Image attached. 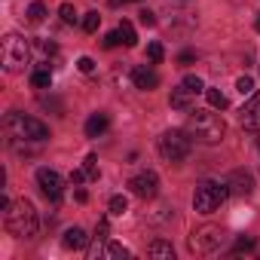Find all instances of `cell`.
Returning a JSON list of instances; mask_svg holds the SVG:
<instances>
[{
	"label": "cell",
	"instance_id": "cell-22",
	"mask_svg": "<svg viewBox=\"0 0 260 260\" xmlns=\"http://www.w3.org/2000/svg\"><path fill=\"white\" fill-rule=\"evenodd\" d=\"M242 125H245V128H260V104H257L254 110L242 113Z\"/></svg>",
	"mask_w": 260,
	"mask_h": 260
},
{
	"label": "cell",
	"instance_id": "cell-23",
	"mask_svg": "<svg viewBox=\"0 0 260 260\" xmlns=\"http://www.w3.org/2000/svg\"><path fill=\"white\" fill-rule=\"evenodd\" d=\"M98 25H101V16H98V13H86V19H83V31H86V34H95Z\"/></svg>",
	"mask_w": 260,
	"mask_h": 260
},
{
	"label": "cell",
	"instance_id": "cell-11",
	"mask_svg": "<svg viewBox=\"0 0 260 260\" xmlns=\"http://www.w3.org/2000/svg\"><path fill=\"white\" fill-rule=\"evenodd\" d=\"M107 125H110V116H107L104 110L92 113V116L86 119V138H98V135H104V132H107Z\"/></svg>",
	"mask_w": 260,
	"mask_h": 260
},
{
	"label": "cell",
	"instance_id": "cell-13",
	"mask_svg": "<svg viewBox=\"0 0 260 260\" xmlns=\"http://www.w3.org/2000/svg\"><path fill=\"white\" fill-rule=\"evenodd\" d=\"M64 245H68V248H74V251H80V248H86V245H89V236H86L80 226H71V230H64Z\"/></svg>",
	"mask_w": 260,
	"mask_h": 260
},
{
	"label": "cell",
	"instance_id": "cell-3",
	"mask_svg": "<svg viewBox=\"0 0 260 260\" xmlns=\"http://www.w3.org/2000/svg\"><path fill=\"white\" fill-rule=\"evenodd\" d=\"M7 135L13 141H34V144H40V141L49 138V125L34 119V116H25V113L13 110V113H7Z\"/></svg>",
	"mask_w": 260,
	"mask_h": 260
},
{
	"label": "cell",
	"instance_id": "cell-34",
	"mask_svg": "<svg viewBox=\"0 0 260 260\" xmlns=\"http://www.w3.org/2000/svg\"><path fill=\"white\" fill-rule=\"evenodd\" d=\"M178 61H181V64H193V61H196V52H193V49H184V52L178 55Z\"/></svg>",
	"mask_w": 260,
	"mask_h": 260
},
{
	"label": "cell",
	"instance_id": "cell-25",
	"mask_svg": "<svg viewBox=\"0 0 260 260\" xmlns=\"http://www.w3.org/2000/svg\"><path fill=\"white\" fill-rule=\"evenodd\" d=\"M58 16H61L64 25H74V22H77V10H74L71 4H61V7H58Z\"/></svg>",
	"mask_w": 260,
	"mask_h": 260
},
{
	"label": "cell",
	"instance_id": "cell-28",
	"mask_svg": "<svg viewBox=\"0 0 260 260\" xmlns=\"http://www.w3.org/2000/svg\"><path fill=\"white\" fill-rule=\"evenodd\" d=\"M104 257H128V248H122V245H116V242H110L104 251H101Z\"/></svg>",
	"mask_w": 260,
	"mask_h": 260
},
{
	"label": "cell",
	"instance_id": "cell-7",
	"mask_svg": "<svg viewBox=\"0 0 260 260\" xmlns=\"http://www.w3.org/2000/svg\"><path fill=\"white\" fill-rule=\"evenodd\" d=\"M37 184H40V190H43V196H46L49 202H58L61 193H64V181H61V175L52 172V169H40V172H37Z\"/></svg>",
	"mask_w": 260,
	"mask_h": 260
},
{
	"label": "cell",
	"instance_id": "cell-26",
	"mask_svg": "<svg viewBox=\"0 0 260 260\" xmlns=\"http://www.w3.org/2000/svg\"><path fill=\"white\" fill-rule=\"evenodd\" d=\"M147 58H150L153 64H159V61L166 58V49H162V43H150V46H147Z\"/></svg>",
	"mask_w": 260,
	"mask_h": 260
},
{
	"label": "cell",
	"instance_id": "cell-18",
	"mask_svg": "<svg viewBox=\"0 0 260 260\" xmlns=\"http://www.w3.org/2000/svg\"><path fill=\"white\" fill-rule=\"evenodd\" d=\"M205 98H208V104H211L214 110H223V107H226V95H223L220 89H205Z\"/></svg>",
	"mask_w": 260,
	"mask_h": 260
},
{
	"label": "cell",
	"instance_id": "cell-4",
	"mask_svg": "<svg viewBox=\"0 0 260 260\" xmlns=\"http://www.w3.org/2000/svg\"><path fill=\"white\" fill-rule=\"evenodd\" d=\"M28 58H31V46H28L25 37L7 34L4 40H0V61H4V71L16 74V71H22L28 64Z\"/></svg>",
	"mask_w": 260,
	"mask_h": 260
},
{
	"label": "cell",
	"instance_id": "cell-32",
	"mask_svg": "<svg viewBox=\"0 0 260 260\" xmlns=\"http://www.w3.org/2000/svg\"><path fill=\"white\" fill-rule=\"evenodd\" d=\"M77 68H80V71H83V74H92V71H95V61H92V58H89V55H83V58H80V61H77Z\"/></svg>",
	"mask_w": 260,
	"mask_h": 260
},
{
	"label": "cell",
	"instance_id": "cell-19",
	"mask_svg": "<svg viewBox=\"0 0 260 260\" xmlns=\"http://www.w3.org/2000/svg\"><path fill=\"white\" fill-rule=\"evenodd\" d=\"M46 19V7L40 4V0H34V4L28 7V22H34V25H40Z\"/></svg>",
	"mask_w": 260,
	"mask_h": 260
},
{
	"label": "cell",
	"instance_id": "cell-20",
	"mask_svg": "<svg viewBox=\"0 0 260 260\" xmlns=\"http://www.w3.org/2000/svg\"><path fill=\"white\" fill-rule=\"evenodd\" d=\"M236 89H239V95H242V98H251V95H254V92H257V89H254V80H251V77H248V74H245V77H239V80H236Z\"/></svg>",
	"mask_w": 260,
	"mask_h": 260
},
{
	"label": "cell",
	"instance_id": "cell-27",
	"mask_svg": "<svg viewBox=\"0 0 260 260\" xmlns=\"http://www.w3.org/2000/svg\"><path fill=\"white\" fill-rule=\"evenodd\" d=\"M125 208H128V202H125V196H113L110 199V214H125Z\"/></svg>",
	"mask_w": 260,
	"mask_h": 260
},
{
	"label": "cell",
	"instance_id": "cell-14",
	"mask_svg": "<svg viewBox=\"0 0 260 260\" xmlns=\"http://www.w3.org/2000/svg\"><path fill=\"white\" fill-rule=\"evenodd\" d=\"M172 107L175 110H190V92L184 89V86H178V89H172Z\"/></svg>",
	"mask_w": 260,
	"mask_h": 260
},
{
	"label": "cell",
	"instance_id": "cell-5",
	"mask_svg": "<svg viewBox=\"0 0 260 260\" xmlns=\"http://www.w3.org/2000/svg\"><path fill=\"white\" fill-rule=\"evenodd\" d=\"M230 196V184H217V181H202L193 193V208L202 214H211L214 208H220Z\"/></svg>",
	"mask_w": 260,
	"mask_h": 260
},
{
	"label": "cell",
	"instance_id": "cell-10",
	"mask_svg": "<svg viewBox=\"0 0 260 260\" xmlns=\"http://www.w3.org/2000/svg\"><path fill=\"white\" fill-rule=\"evenodd\" d=\"M132 83H135V89L150 92V89H156V86H159V74H156L153 68L138 64V68H132Z\"/></svg>",
	"mask_w": 260,
	"mask_h": 260
},
{
	"label": "cell",
	"instance_id": "cell-9",
	"mask_svg": "<svg viewBox=\"0 0 260 260\" xmlns=\"http://www.w3.org/2000/svg\"><path fill=\"white\" fill-rule=\"evenodd\" d=\"M190 245H193V251H214V248L220 245V230H214V226H205V230L193 233Z\"/></svg>",
	"mask_w": 260,
	"mask_h": 260
},
{
	"label": "cell",
	"instance_id": "cell-30",
	"mask_svg": "<svg viewBox=\"0 0 260 260\" xmlns=\"http://www.w3.org/2000/svg\"><path fill=\"white\" fill-rule=\"evenodd\" d=\"M119 43H122L119 31H110V34H104V49H113V46H119Z\"/></svg>",
	"mask_w": 260,
	"mask_h": 260
},
{
	"label": "cell",
	"instance_id": "cell-1",
	"mask_svg": "<svg viewBox=\"0 0 260 260\" xmlns=\"http://www.w3.org/2000/svg\"><path fill=\"white\" fill-rule=\"evenodd\" d=\"M4 223H7V230H10L16 239H34V236H37V230H40L37 208H34L28 199L13 202V205L4 211Z\"/></svg>",
	"mask_w": 260,
	"mask_h": 260
},
{
	"label": "cell",
	"instance_id": "cell-15",
	"mask_svg": "<svg viewBox=\"0 0 260 260\" xmlns=\"http://www.w3.org/2000/svg\"><path fill=\"white\" fill-rule=\"evenodd\" d=\"M147 254H150V257H166V260H172V257H175V248L159 239V242H153V245L147 248Z\"/></svg>",
	"mask_w": 260,
	"mask_h": 260
},
{
	"label": "cell",
	"instance_id": "cell-29",
	"mask_svg": "<svg viewBox=\"0 0 260 260\" xmlns=\"http://www.w3.org/2000/svg\"><path fill=\"white\" fill-rule=\"evenodd\" d=\"M83 169H86V175L95 181V178H98V156H86V166H83Z\"/></svg>",
	"mask_w": 260,
	"mask_h": 260
},
{
	"label": "cell",
	"instance_id": "cell-21",
	"mask_svg": "<svg viewBox=\"0 0 260 260\" xmlns=\"http://www.w3.org/2000/svg\"><path fill=\"white\" fill-rule=\"evenodd\" d=\"M181 86H184L190 95H199V92H205V83H202L199 77H193V74H190V77H184V83H181Z\"/></svg>",
	"mask_w": 260,
	"mask_h": 260
},
{
	"label": "cell",
	"instance_id": "cell-17",
	"mask_svg": "<svg viewBox=\"0 0 260 260\" xmlns=\"http://www.w3.org/2000/svg\"><path fill=\"white\" fill-rule=\"evenodd\" d=\"M119 37H122V43L125 46H135L138 43V34H135V28H132V22H119Z\"/></svg>",
	"mask_w": 260,
	"mask_h": 260
},
{
	"label": "cell",
	"instance_id": "cell-36",
	"mask_svg": "<svg viewBox=\"0 0 260 260\" xmlns=\"http://www.w3.org/2000/svg\"><path fill=\"white\" fill-rule=\"evenodd\" d=\"M254 28H257V31H260V13H257V19H254Z\"/></svg>",
	"mask_w": 260,
	"mask_h": 260
},
{
	"label": "cell",
	"instance_id": "cell-16",
	"mask_svg": "<svg viewBox=\"0 0 260 260\" xmlns=\"http://www.w3.org/2000/svg\"><path fill=\"white\" fill-rule=\"evenodd\" d=\"M31 86H34V89H49V86H52V74H49L46 68L34 71V74H31Z\"/></svg>",
	"mask_w": 260,
	"mask_h": 260
},
{
	"label": "cell",
	"instance_id": "cell-2",
	"mask_svg": "<svg viewBox=\"0 0 260 260\" xmlns=\"http://www.w3.org/2000/svg\"><path fill=\"white\" fill-rule=\"evenodd\" d=\"M223 119L211 110H190V119H187V132L190 138L202 141V144H217L223 138Z\"/></svg>",
	"mask_w": 260,
	"mask_h": 260
},
{
	"label": "cell",
	"instance_id": "cell-6",
	"mask_svg": "<svg viewBox=\"0 0 260 260\" xmlns=\"http://www.w3.org/2000/svg\"><path fill=\"white\" fill-rule=\"evenodd\" d=\"M190 147H193V138L190 132H178V128H172V132H166L159 138V153L169 159V162H184L190 156Z\"/></svg>",
	"mask_w": 260,
	"mask_h": 260
},
{
	"label": "cell",
	"instance_id": "cell-31",
	"mask_svg": "<svg viewBox=\"0 0 260 260\" xmlns=\"http://www.w3.org/2000/svg\"><path fill=\"white\" fill-rule=\"evenodd\" d=\"M138 22H141L144 28H153V25H156V19H153L150 10H141V13H138Z\"/></svg>",
	"mask_w": 260,
	"mask_h": 260
},
{
	"label": "cell",
	"instance_id": "cell-35",
	"mask_svg": "<svg viewBox=\"0 0 260 260\" xmlns=\"http://www.w3.org/2000/svg\"><path fill=\"white\" fill-rule=\"evenodd\" d=\"M89 175H86V169H77V172H71V184H83Z\"/></svg>",
	"mask_w": 260,
	"mask_h": 260
},
{
	"label": "cell",
	"instance_id": "cell-12",
	"mask_svg": "<svg viewBox=\"0 0 260 260\" xmlns=\"http://www.w3.org/2000/svg\"><path fill=\"white\" fill-rule=\"evenodd\" d=\"M226 184H230V193H239V196H248L254 190V178L248 172H233Z\"/></svg>",
	"mask_w": 260,
	"mask_h": 260
},
{
	"label": "cell",
	"instance_id": "cell-33",
	"mask_svg": "<svg viewBox=\"0 0 260 260\" xmlns=\"http://www.w3.org/2000/svg\"><path fill=\"white\" fill-rule=\"evenodd\" d=\"M107 230H110L107 217H104V220H98V226H95V239H98V242H101V239H107Z\"/></svg>",
	"mask_w": 260,
	"mask_h": 260
},
{
	"label": "cell",
	"instance_id": "cell-8",
	"mask_svg": "<svg viewBox=\"0 0 260 260\" xmlns=\"http://www.w3.org/2000/svg\"><path fill=\"white\" fill-rule=\"evenodd\" d=\"M128 187H132V193L141 196V199H153L159 193V178H156V172H141V175H135L128 181Z\"/></svg>",
	"mask_w": 260,
	"mask_h": 260
},
{
	"label": "cell",
	"instance_id": "cell-37",
	"mask_svg": "<svg viewBox=\"0 0 260 260\" xmlns=\"http://www.w3.org/2000/svg\"><path fill=\"white\" fill-rule=\"evenodd\" d=\"M110 4H119V0H110ZM122 4H135V0H122Z\"/></svg>",
	"mask_w": 260,
	"mask_h": 260
},
{
	"label": "cell",
	"instance_id": "cell-24",
	"mask_svg": "<svg viewBox=\"0 0 260 260\" xmlns=\"http://www.w3.org/2000/svg\"><path fill=\"white\" fill-rule=\"evenodd\" d=\"M254 245H257V239H254V236H239V239H236V245H233V251H236V254H242V251H251Z\"/></svg>",
	"mask_w": 260,
	"mask_h": 260
}]
</instances>
